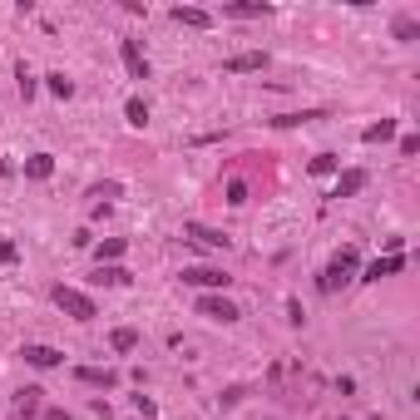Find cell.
I'll list each match as a JSON object with an SVG mask.
<instances>
[{
  "label": "cell",
  "mask_w": 420,
  "mask_h": 420,
  "mask_svg": "<svg viewBox=\"0 0 420 420\" xmlns=\"http://www.w3.org/2000/svg\"><path fill=\"white\" fill-rule=\"evenodd\" d=\"M55 306L65 311V317H75V322H89V317H99V311H94V302H89L84 292H75V287H55Z\"/></svg>",
  "instance_id": "obj_1"
},
{
  "label": "cell",
  "mask_w": 420,
  "mask_h": 420,
  "mask_svg": "<svg viewBox=\"0 0 420 420\" xmlns=\"http://www.w3.org/2000/svg\"><path fill=\"white\" fill-rule=\"evenodd\" d=\"M351 277H356V252L346 247V252H336V262L322 272V292H336V287H346Z\"/></svg>",
  "instance_id": "obj_2"
},
{
  "label": "cell",
  "mask_w": 420,
  "mask_h": 420,
  "mask_svg": "<svg viewBox=\"0 0 420 420\" xmlns=\"http://www.w3.org/2000/svg\"><path fill=\"white\" fill-rule=\"evenodd\" d=\"M183 238L188 242H198V247H208V252H223L233 238L228 233H218V228H203V223H183Z\"/></svg>",
  "instance_id": "obj_3"
},
{
  "label": "cell",
  "mask_w": 420,
  "mask_h": 420,
  "mask_svg": "<svg viewBox=\"0 0 420 420\" xmlns=\"http://www.w3.org/2000/svg\"><path fill=\"white\" fill-rule=\"evenodd\" d=\"M198 317H208V322H238V306L228 297H198Z\"/></svg>",
  "instance_id": "obj_4"
},
{
  "label": "cell",
  "mask_w": 420,
  "mask_h": 420,
  "mask_svg": "<svg viewBox=\"0 0 420 420\" xmlns=\"http://www.w3.org/2000/svg\"><path fill=\"white\" fill-rule=\"evenodd\" d=\"M183 282H193V287H208V292H213V287H228L233 277H228L223 267H183Z\"/></svg>",
  "instance_id": "obj_5"
},
{
  "label": "cell",
  "mask_w": 420,
  "mask_h": 420,
  "mask_svg": "<svg viewBox=\"0 0 420 420\" xmlns=\"http://www.w3.org/2000/svg\"><path fill=\"white\" fill-rule=\"evenodd\" d=\"M119 55H124V65H129V75H134V79H148V60H143L139 40H124V45H119Z\"/></svg>",
  "instance_id": "obj_6"
},
{
  "label": "cell",
  "mask_w": 420,
  "mask_h": 420,
  "mask_svg": "<svg viewBox=\"0 0 420 420\" xmlns=\"http://www.w3.org/2000/svg\"><path fill=\"white\" fill-rule=\"evenodd\" d=\"M173 20H178V25H188V30H208V25H213V15L198 10V6H173Z\"/></svg>",
  "instance_id": "obj_7"
},
{
  "label": "cell",
  "mask_w": 420,
  "mask_h": 420,
  "mask_svg": "<svg viewBox=\"0 0 420 420\" xmlns=\"http://www.w3.org/2000/svg\"><path fill=\"white\" fill-rule=\"evenodd\" d=\"M262 65H267V55H257V49H247V55H233V60H228V75H257Z\"/></svg>",
  "instance_id": "obj_8"
},
{
  "label": "cell",
  "mask_w": 420,
  "mask_h": 420,
  "mask_svg": "<svg viewBox=\"0 0 420 420\" xmlns=\"http://www.w3.org/2000/svg\"><path fill=\"white\" fill-rule=\"evenodd\" d=\"M405 267V257H376L371 267H366V282H381V277H396Z\"/></svg>",
  "instance_id": "obj_9"
},
{
  "label": "cell",
  "mask_w": 420,
  "mask_h": 420,
  "mask_svg": "<svg viewBox=\"0 0 420 420\" xmlns=\"http://www.w3.org/2000/svg\"><path fill=\"white\" fill-rule=\"evenodd\" d=\"M49 173H55V159H49V153H30V159H25V178L45 183Z\"/></svg>",
  "instance_id": "obj_10"
},
{
  "label": "cell",
  "mask_w": 420,
  "mask_h": 420,
  "mask_svg": "<svg viewBox=\"0 0 420 420\" xmlns=\"http://www.w3.org/2000/svg\"><path fill=\"white\" fill-rule=\"evenodd\" d=\"M20 356H25L30 366H40V371H49V366H60V351H55V346H25Z\"/></svg>",
  "instance_id": "obj_11"
},
{
  "label": "cell",
  "mask_w": 420,
  "mask_h": 420,
  "mask_svg": "<svg viewBox=\"0 0 420 420\" xmlns=\"http://www.w3.org/2000/svg\"><path fill=\"white\" fill-rule=\"evenodd\" d=\"M94 282H104V287H129L134 277H129V267H119V262H109V267H99V272H94Z\"/></svg>",
  "instance_id": "obj_12"
},
{
  "label": "cell",
  "mask_w": 420,
  "mask_h": 420,
  "mask_svg": "<svg viewBox=\"0 0 420 420\" xmlns=\"http://www.w3.org/2000/svg\"><path fill=\"white\" fill-rule=\"evenodd\" d=\"M366 188V173L361 169H346L341 178H336V198H351V193H361Z\"/></svg>",
  "instance_id": "obj_13"
},
{
  "label": "cell",
  "mask_w": 420,
  "mask_h": 420,
  "mask_svg": "<svg viewBox=\"0 0 420 420\" xmlns=\"http://www.w3.org/2000/svg\"><path fill=\"white\" fill-rule=\"evenodd\" d=\"M94 257H99V267H109V262H119V257H124V238H109V242H99V247H94Z\"/></svg>",
  "instance_id": "obj_14"
},
{
  "label": "cell",
  "mask_w": 420,
  "mask_h": 420,
  "mask_svg": "<svg viewBox=\"0 0 420 420\" xmlns=\"http://www.w3.org/2000/svg\"><path fill=\"white\" fill-rule=\"evenodd\" d=\"M366 143H386V139H396V119H381V124H366V134H361Z\"/></svg>",
  "instance_id": "obj_15"
},
{
  "label": "cell",
  "mask_w": 420,
  "mask_h": 420,
  "mask_svg": "<svg viewBox=\"0 0 420 420\" xmlns=\"http://www.w3.org/2000/svg\"><path fill=\"white\" fill-rule=\"evenodd\" d=\"M124 114H129V124H134V129H143V124H148V104H143V99H129V104H124Z\"/></svg>",
  "instance_id": "obj_16"
},
{
  "label": "cell",
  "mask_w": 420,
  "mask_h": 420,
  "mask_svg": "<svg viewBox=\"0 0 420 420\" xmlns=\"http://www.w3.org/2000/svg\"><path fill=\"white\" fill-rule=\"evenodd\" d=\"M45 89L55 94V99H70V94H75V84H70L65 75H45Z\"/></svg>",
  "instance_id": "obj_17"
},
{
  "label": "cell",
  "mask_w": 420,
  "mask_h": 420,
  "mask_svg": "<svg viewBox=\"0 0 420 420\" xmlns=\"http://www.w3.org/2000/svg\"><path fill=\"white\" fill-rule=\"evenodd\" d=\"M109 341H114V351H134V346H139V332H134V327H119Z\"/></svg>",
  "instance_id": "obj_18"
},
{
  "label": "cell",
  "mask_w": 420,
  "mask_h": 420,
  "mask_svg": "<svg viewBox=\"0 0 420 420\" xmlns=\"http://www.w3.org/2000/svg\"><path fill=\"white\" fill-rule=\"evenodd\" d=\"M40 396H45V391H35V386H30V391H20V396H15L20 415H35V410H40Z\"/></svg>",
  "instance_id": "obj_19"
},
{
  "label": "cell",
  "mask_w": 420,
  "mask_h": 420,
  "mask_svg": "<svg viewBox=\"0 0 420 420\" xmlns=\"http://www.w3.org/2000/svg\"><path fill=\"white\" fill-rule=\"evenodd\" d=\"M228 15H242V20H252V15H267V6H257V0H238V6H228Z\"/></svg>",
  "instance_id": "obj_20"
},
{
  "label": "cell",
  "mask_w": 420,
  "mask_h": 420,
  "mask_svg": "<svg viewBox=\"0 0 420 420\" xmlns=\"http://www.w3.org/2000/svg\"><path fill=\"white\" fill-rule=\"evenodd\" d=\"M311 173H336V153H317V159H311Z\"/></svg>",
  "instance_id": "obj_21"
},
{
  "label": "cell",
  "mask_w": 420,
  "mask_h": 420,
  "mask_svg": "<svg viewBox=\"0 0 420 420\" xmlns=\"http://www.w3.org/2000/svg\"><path fill=\"white\" fill-rule=\"evenodd\" d=\"M228 203H233V208H242V203H247V183H242V178H233V183H228Z\"/></svg>",
  "instance_id": "obj_22"
},
{
  "label": "cell",
  "mask_w": 420,
  "mask_h": 420,
  "mask_svg": "<svg viewBox=\"0 0 420 420\" xmlns=\"http://www.w3.org/2000/svg\"><path fill=\"white\" fill-rule=\"evenodd\" d=\"M79 381H89V386H109L114 376H109V371H79Z\"/></svg>",
  "instance_id": "obj_23"
},
{
  "label": "cell",
  "mask_w": 420,
  "mask_h": 420,
  "mask_svg": "<svg viewBox=\"0 0 420 420\" xmlns=\"http://www.w3.org/2000/svg\"><path fill=\"white\" fill-rule=\"evenodd\" d=\"M0 262H15V242H0Z\"/></svg>",
  "instance_id": "obj_24"
},
{
  "label": "cell",
  "mask_w": 420,
  "mask_h": 420,
  "mask_svg": "<svg viewBox=\"0 0 420 420\" xmlns=\"http://www.w3.org/2000/svg\"><path fill=\"white\" fill-rule=\"evenodd\" d=\"M45 420H70V410H45Z\"/></svg>",
  "instance_id": "obj_25"
}]
</instances>
